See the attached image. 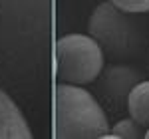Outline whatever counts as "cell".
<instances>
[{
	"mask_svg": "<svg viewBox=\"0 0 149 139\" xmlns=\"http://www.w3.org/2000/svg\"><path fill=\"white\" fill-rule=\"evenodd\" d=\"M133 14L119 10L109 0L95 6L88 20V32L100 44L105 56L109 58H129L139 50L141 44V26L133 18Z\"/></svg>",
	"mask_w": 149,
	"mask_h": 139,
	"instance_id": "2",
	"label": "cell"
},
{
	"mask_svg": "<svg viewBox=\"0 0 149 139\" xmlns=\"http://www.w3.org/2000/svg\"><path fill=\"white\" fill-rule=\"evenodd\" d=\"M32 131L20 107L0 88V139H30Z\"/></svg>",
	"mask_w": 149,
	"mask_h": 139,
	"instance_id": "5",
	"label": "cell"
},
{
	"mask_svg": "<svg viewBox=\"0 0 149 139\" xmlns=\"http://www.w3.org/2000/svg\"><path fill=\"white\" fill-rule=\"evenodd\" d=\"M143 133H145V127L141 123H137L133 117H127V119L117 121L113 127L105 133V137H109V139H139V137H143Z\"/></svg>",
	"mask_w": 149,
	"mask_h": 139,
	"instance_id": "7",
	"label": "cell"
},
{
	"mask_svg": "<svg viewBox=\"0 0 149 139\" xmlns=\"http://www.w3.org/2000/svg\"><path fill=\"white\" fill-rule=\"evenodd\" d=\"M54 62L58 81L84 85L100 78L105 54L90 34H66L54 46Z\"/></svg>",
	"mask_w": 149,
	"mask_h": 139,
	"instance_id": "3",
	"label": "cell"
},
{
	"mask_svg": "<svg viewBox=\"0 0 149 139\" xmlns=\"http://www.w3.org/2000/svg\"><path fill=\"white\" fill-rule=\"evenodd\" d=\"M143 137H145V139H149V127H145V133H143Z\"/></svg>",
	"mask_w": 149,
	"mask_h": 139,
	"instance_id": "9",
	"label": "cell"
},
{
	"mask_svg": "<svg viewBox=\"0 0 149 139\" xmlns=\"http://www.w3.org/2000/svg\"><path fill=\"white\" fill-rule=\"evenodd\" d=\"M127 111L143 127H149V80H141L127 93Z\"/></svg>",
	"mask_w": 149,
	"mask_h": 139,
	"instance_id": "6",
	"label": "cell"
},
{
	"mask_svg": "<svg viewBox=\"0 0 149 139\" xmlns=\"http://www.w3.org/2000/svg\"><path fill=\"white\" fill-rule=\"evenodd\" d=\"M100 76H102V90L111 99H121V97L127 99V93L133 90V85L143 80L139 70L125 64H111L107 68L103 66Z\"/></svg>",
	"mask_w": 149,
	"mask_h": 139,
	"instance_id": "4",
	"label": "cell"
},
{
	"mask_svg": "<svg viewBox=\"0 0 149 139\" xmlns=\"http://www.w3.org/2000/svg\"><path fill=\"white\" fill-rule=\"evenodd\" d=\"M119 10L129 14H147L149 12V0H109Z\"/></svg>",
	"mask_w": 149,
	"mask_h": 139,
	"instance_id": "8",
	"label": "cell"
},
{
	"mask_svg": "<svg viewBox=\"0 0 149 139\" xmlns=\"http://www.w3.org/2000/svg\"><path fill=\"white\" fill-rule=\"evenodd\" d=\"M109 131L100 101L76 83L60 81L54 88V135L58 139H95Z\"/></svg>",
	"mask_w": 149,
	"mask_h": 139,
	"instance_id": "1",
	"label": "cell"
}]
</instances>
